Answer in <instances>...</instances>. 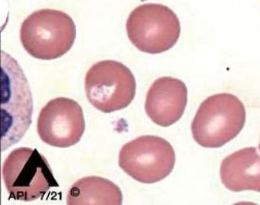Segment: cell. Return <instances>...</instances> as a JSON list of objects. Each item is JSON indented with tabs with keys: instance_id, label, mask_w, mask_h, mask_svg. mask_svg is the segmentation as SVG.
<instances>
[{
	"instance_id": "cell-10",
	"label": "cell",
	"mask_w": 260,
	"mask_h": 205,
	"mask_svg": "<svg viewBox=\"0 0 260 205\" xmlns=\"http://www.w3.org/2000/svg\"><path fill=\"white\" fill-rule=\"evenodd\" d=\"M222 183L234 192H260V155L254 147L245 148L223 159L220 166Z\"/></svg>"
},
{
	"instance_id": "cell-11",
	"label": "cell",
	"mask_w": 260,
	"mask_h": 205,
	"mask_svg": "<svg viewBox=\"0 0 260 205\" xmlns=\"http://www.w3.org/2000/svg\"><path fill=\"white\" fill-rule=\"evenodd\" d=\"M120 188L111 181L89 176L77 181L67 194L69 205H121Z\"/></svg>"
},
{
	"instance_id": "cell-8",
	"label": "cell",
	"mask_w": 260,
	"mask_h": 205,
	"mask_svg": "<svg viewBox=\"0 0 260 205\" xmlns=\"http://www.w3.org/2000/svg\"><path fill=\"white\" fill-rule=\"evenodd\" d=\"M37 130L42 141L53 147L75 146L85 130L81 105L70 98L51 99L39 114Z\"/></svg>"
},
{
	"instance_id": "cell-2",
	"label": "cell",
	"mask_w": 260,
	"mask_h": 205,
	"mask_svg": "<svg viewBox=\"0 0 260 205\" xmlns=\"http://www.w3.org/2000/svg\"><path fill=\"white\" fill-rule=\"evenodd\" d=\"M72 18L60 10L42 9L30 14L22 22L20 41L33 58L44 61L57 59L70 51L76 39Z\"/></svg>"
},
{
	"instance_id": "cell-3",
	"label": "cell",
	"mask_w": 260,
	"mask_h": 205,
	"mask_svg": "<svg viewBox=\"0 0 260 205\" xmlns=\"http://www.w3.org/2000/svg\"><path fill=\"white\" fill-rule=\"evenodd\" d=\"M246 123L244 105L235 95L218 93L207 98L191 124L193 138L205 148H220L241 132Z\"/></svg>"
},
{
	"instance_id": "cell-4",
	"label": "cell",
	"mask_w": 260,
	"mask_h": 205,
	"mask_svg": "<svg viewBox=\"0 0 260 205\" xmlns=\"http://www.w3.org/2000/svg\"><path fill=\"white\" fill-rule=\"evenodd\" d=\"M3 178L10 198L33 201L58 187L46 158L36 149H14L3 165Z\"/></svg>"
},
{
	"instance_id": "cell-1",
	"label": "cell",
	"mask_w": 260,
	"mask_h": 205,
	"mask_svg": "<svg viewBox=\"0 0 260 205\" xmlns=\"http://www.w3.org/2000/svg\"><path fill=\"white\" fill-rule=\"evenodd\" d=\"M1 151L19 143L32 122L33 99L20 64L1 51Z\"/></svg>"
},
{
	"instance_id": "cell-7",
	"label": "cell",
	"mask_w": 260,
	"mask_h": 205,
	"mask_svg": "<svg viewBox=\"0 0 260 205\" xmlns=\"http://www.w3.org/2000/svg\"><path fill=\"white\" fill-rule=\"evenodd\" d=\"M175 164L172 145L159 136L143 135L125 143L119 165L128 176L143 184H154L169 176Z\"/></svg>"
},
{
	"instance_id": "cell-12",
	"label": "cell",
	"mask_w": 260,
	"mask_h": 205,
	"mask_svg": "<svg viewBox=\"0 0 260 205\" xmlns=\"http://www.w3.org/2000/svg\"><path fill=\"white\" fill-rule=\"evenodd\" d=\"M258 149H259V150H260V143H259V146H258Z\"/></svg>"
},
{
	"instance_id": "cell-5",
	"label": "cell",
	"mask_w": 260,
	"mask_h": 205,
	"mask_svg": "<svg viewBox=\"0 0 260 205\" xmlns=\"http://www.w3.org/2000/svg\"><path fill=\"white\" fill-rule=\"evenodd\" d=\"M125 28L131 43L142 52L151 55L173 48L181 35L178 16L160 4H144L134 9Z\"/></svg>"
},
{
	"instance_id": "cell-9",
	"label": "cell",
	"mask_w": 260,
	"mask_h": 205,
	"mask_svg": "<svg viewBox=\"0 0 260 205\" xmlns=\"http://www.w3.org/2000/svg\"><path fill=\"white\" fill-rule=\"evenodd\" d=\"M187 102L185 84L178 78L162 77L157 79L149 88L145 110L153 123L168 127L181 119Z\"/></svg>"
},
{
	"instance_id": "cell-6",
	"label": "cell",
	"mask_w": 260,
	"mask_h": 205,
	"mask_svg": "<svg viewBox=\"0 0 260 205\" xmlns=\"http://www.w3.org/2000/svg\"><path fill=\"white\" fill-rule=\"evenodd\" d=\"M136 91L134 74L119 61H99L86 74L87 99L101 112L110 114L127 108L134 100Z\"/></svg>"
}]
</instances>
